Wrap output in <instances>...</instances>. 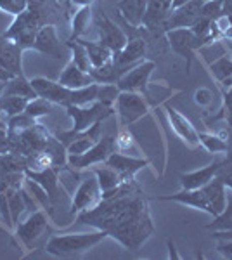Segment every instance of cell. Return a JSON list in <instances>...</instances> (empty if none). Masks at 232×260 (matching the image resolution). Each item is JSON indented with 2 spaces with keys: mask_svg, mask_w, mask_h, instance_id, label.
I'll return each mask as SVG.
<instances>
[{
  "mask_svg": "<svg viewBox=\"0 0 232 260\" xmlns=\"http://www.w3.org/2000/svg\"><path fill=\"white\" fill-rule=\"evenodd\" d=\"M168 39L172 50L185 59V71H191V64L194 59V52L203 45V40L200 37L194 35L191 28H177V30H170L164 33Z\"/></svg>",
  "mask_w": 232,
  "mask_h": 260,
  "instance_id": "obj_6",
  "label": "cell"
},
{
  "mask_svg": "<svg viewBox=\"0 0 232 260\" xmlns=\"http://www.w3.org/2000/svg\"><path fill=\"white\" fill-rule=\"evenodd\" d=\"M200 16H203V18L210 21L220 18V16H223V0H208V2H203Z\"/></svg>",
  "mask_w": 232,
  "mask_h": 260,
  "instance_id": "obj_38",
  "label": "cell"
},
{
  "mask_svg": "<svg viewBox=\"0 0 232 260\" xmlns=\"http://www.w3.org/2000/svg\"><path fill=\"white\" fill-rule=\"evenodd\" d=\"M194 103L197 106H210L213 103V92L210 89H197L194 92Z\"/></svg>",
  "mask_w": 232,
  "mask_h": 260,
  "instance_id": "obj_44",
  "label": "cell"
},
{
  "mask_svg": "<svg viewBox=\"0 0 232 260\" xmlns=\"http://www.w3.org/2000/svg\"><path fill=\"white\" fill-rule=\"evenodd\" d=\"M187 2H191V0H172V9H177V7L184 6Z\"/></svg>",
  "mask_w": 232,
  "mask_h": 260,
  "instance_id": "obj_51",
  "label": "cell"
},
{
  "mask_svg": "<svg viewBox=\"0 0 232 260\" xmlns=\"http://www.w3.org/2000/svg\"><path fill=\"white\" fill-rule=\"evenodd\" d=\"M115 142H116V149L120 151V153H128L130 149H137L136 139H134V136L128 130H121L115 137Z\"/></svg>",
  "mask_w": 232,
  "mask_h": 260,
  "instance_id": "obj_41",
  "label": "cell"
},
{
  "mask_svg": "<svg viewBox=\"0 0 232 260\" xmlns=\"http://www.w3.org/2000/svg\"><path fill=\"white\" fill-rule=\"evenodd\" d=\"M212 71L218 82H223L227 78L232 77V61L229 57H220L218 61H215L212 64Z\"/></svg>",
  "mask_w": 232,
  "mask_h": 260,
  "instance_id": "obj_37",
  "label": "cell"
},
{
  "mask_svg": "<svg viewBox=\"0 0 232 260\" xmlns=\"http://www.w3.org/2000/svg\"><path fill=\"white\" fill-rule=\"evenodd\" d=\"M101 201H103V189H101L99 180H97L94 174L90 177L83 179L77 187L73 196V203H71V213L87 212L90 208L97 207Z\"/></svg>",
  "mask_w": 232,
  "mask_h": 260,
  "instance_id": "obj_8",
  "label": "cell"
},
{
  "mask_svg": "<svg viewBox=\"0 0 232 260\" xmlns=\"http://www.w3.org/2000/svg\"><path fill=\"white\" fill-rule=\"evenodd\" d=\"M54 106H56L54 103H50V101L39 95V98L28 101V106H26V110H24V113H28L33 118H40V116L50 115V113L54 111Z\"/></svg>",
  "mask_w": 232,
  "mask_h": 260,
  "instance_id": "obj_35",
  "label": "cell"
},
{
  "mask_svg": "<svg viewBox=\"0 0 232 260\" xmlns=\"http://www.w3.org/2000/svg\"><path fill=\"white\" fill-rule=\"evenodd\" d=\"M104 165L111 167L113 170H116L118 174H121L125 179H134L139 170H142L144 167L149 165V160L144 158H134L128 154H121V153H111V156L104 161Z\"/></svg>",
  "mask_w": 232,
  "mask_h": 260,
  "instance_id": "obj_18",
  "label": "cell"
},
{
  "mask_svg": "<svg viewBox=\"0 0 232 260\" xmlns=\"http://www.w3.org/2000/svg\"><path fill=\"white\" fill-rule=\"evenodd\" d=\"M6 194H7V201H9L12 224H14V229H16V225L19 224L21 215L24 213V210H28V208H26V203H24V198H23V187H21V189H14V187H7V189H6Z\"/></svg>",
  "mask_w": 232,
  "mask_h": 260,
  "instance_id": "obj_27",
  "label": "cell"
},
{
  "mask_svg": "<svg viewBox=\"0 0 232 260\" xmlns=\"http://www.w3.org/2000/svg\"><path fill=\"white\" fill-rule=\"evenodd\" d=\"M33 125H37V118H33V116H29L28 113L23 111L16 116H11V118L7 120V136L16 137V136H19L21 132L28 130L29 127H33Z\"/></svg>",
  "mask_w": 232,
  "mask_h": 260,
  "instance_id": "obj_30",
  "label": "cell"
},
{
  "mask_svg": "<svg viewBox=\"0 0 232 260\" xmlns=\"http://www.w3.org/2000/svg\"><path fill=\"white\" fill-rule=\"evenodd\" d=\"M156 68L154 61H142L134 66L130 71H125L116 82V87L121 92H139V94H147L149 87V78L153 70Z\"/></svg>",
  "mask_w": 232,
  "mask_h": 260,
  "instance_id": "obj_7",
  "label": "cell"
},
{
  "mask_svg": "<svg viewBox=\"0 0 232 260\" xmlns=\"http://www.w3.org/2000/svg\"><path fill=\"white\" fill-rule=\"evenodd\" d=\"M92 21V9L90 7H80L78 12L75 14L73 18V24H71V37L70 40H77V39H82V35L87 31L88 24Z\"/></svg>",
  "mask_w": 232,
  "mask_h": 260,
  "instance_id": "obj_31",
  "label": "cell"
},
{
  "mask_svg": "<svg viewBox=\"0 0 232 260\" xmlns=\"http://www.w3.org/2000/svg\"><path fill=\"white\" fill-rule=\"evenodd\" d=\"M71 4L78 7H90L94 4V0H71Z\"/></svg>",
  "mask_w": 232,
  "mask_h": 260,
  "instance_id": "obj_49",
  "label": "cell"
},
{
  "mask_svg": "<svg viewBox=\"0 0 232 260\" xmlns=\"http://www.w3.org/2000/svg\"><path fill=\"white\" fill-rule=\"evenodd\" d=\"M39 30H40L39 11L33 9V7H28L24 12L16 16L14 23L11 24V28L4 33L2 37L12 40L14 44H18L19 47H23V49H31Z\"/></svg>",
  "mask_w": 232,
  "mask_h": 260,
  "instance_id": "obj_4",
  "label": "cell"
},
{
  "mask_svg": "<svg viewBox=\"0 0 232 260\" xmlns=\"http://www.w3.org/2000/svg\"><path fill=\"white\" fill-rule=\"evenodd\" d=\"M146 50H147V45L144 39H130L128 42L125 44V47L118 52H113V62H115V68L118 70V75H123L125 73V68L128 64H134L137 62L139 59L146 56Z\"/></svg>",
  "mask_w": 232,
  "mask_h": 260,
  "instance_id": "obj_14",
  "label": "cell"
},
{
  "mask_svg": "<svg viewBox=\"0 0 232 260\" xmlns=\"http://www.w3.org/2000/svg\"><path fill=\"white\" fill-rule=\"evenodd\" d=\"M68 47L71 49V52H73V57H71V61H73L80 70L90 73L92 64H90V59H88V54H87L85 45H83L82 42L77 39V40H70L68 42Z\"/></svg>",
  "mask_w": 232,
  "mask_h": 260,
  "instance_id": "obj_33",
  "label": "cell"
},
{
  "mask_svg": "<svg viewBox=\"0 0 232 260\" xmlns=\"http://www.w3.org/2000/svg\"><path fill=\"white\" fill-rule=\"evenodd\" d=\"M0 115H2V110H0ZM0 128H7V125L4 123V121H2V118H0Z\"/></svg>",
  "mask_w": 232,
  "mask_h": 260,
  "instance_id": "obj_53",
  "label": "cell"
},
{
  "mask_svg": "<svg viewBox=\"0 0 232 260\" xmlns=\"http://www.w3.org/2000/svg\"><path fill=\"white\" fill-rule=\"evenodd\" d=\"M23 47L0 35V66L14 77H24L23 73Z\"/></svg>",
  "mask_w": 232,
  "mask_h": 260,
  "instance_id": "obj_13",
  "label": "cell"
},
{
  "mask_svg": "<svg viewBox=\"0 0 232 260\" xmlns=\"http://www.w3.org/2000/svg\"><path fill=\"white\" fill-rule=\"evenodd\" d=\"M0 95H19V98H26L29 101L39 98L31 82L26 77H12L11 80H7L4 83Z\"/></svg>",
  "mask_w": 232,
  "mask_h": 260,
  "instance_id": "obj_24",
  "label": "cell"
},
{
  "mask_svg": "<svg viewBox=\"0 0 232 260\" xmlns=\"http://www.w3.org/2000/svg\"><path fill=\"white\" fill-rule=\"evenodd\" d=\"M159 201H175V203L180 205H187V207H192L196 210H201L205 213H210L212 217H215V212L210 205L208 198H206L205 191L201 189H182L175 194H167V196H159Z\"/></svg>",
  "mask_w": 232,
  "mask_h": 260,
  "instance_id": "obj_15",
  "label": "cell"
},
{
  "mask_svg": "<svg viewBox=\"0 0 232 260\" xmlns=\"http://www.w3.org/2000/svg\"><path fill=\"white\" fill-rule=\"evenodd\" d=\"M222 113L217 116H213L212 120H208V123H212L213 120H218V118H225L227 125L232 127V87H229L225 92H223V108L220 110Z\"/></svg>",
  "mask_w": 232,
  "mask_h": 260,
  "instance_id": "obj_40",
  "label": "cell"
},
{
  "mask_svg": "<svg viewBox=\"0 0 232 260\" xmlns=\"http://www.w3.org/2000/svg\"><path fill=\"white\" fill-rule=\"evenodd\" d=\"M215 179H218L225 187L232 189V163L227 160L222 161V165L218 167L217 174H215Z\"/></svg>",
  "mask_w": 232,
  "mask_h": 260,
  "instance_id": "obj_42",
  "label": "cell"
},
{
  "mask_svg": "<svg viewBox=\"0 0 232 260\" xmlns=\"http://www.w3.org/2000/svg\"><path fill=\"white\" fill-rule=\"evenodd\" d=\"M201 7H203V0H191L177 9H172L164 23V33L177 28H192L194 23L200 19Z\"/></svg>",
  "mask_w": 232,
  "mask_h": 260,
  "instance_id": "obj_11",
  "label": "cell"
},
{
  "mask_svg": "<svg viewBox=\"0 0 232 260\" xmlns=\"http://www.w3.org/2000/svg\"><path fill=\"white\" fill-rule=\"evenodd\" d=\"M29 7V0H0V11L11 16H19Z\"/></svg>",
  "mask_w": 232,
  "mask_h": 260,
  "instance_id": "obj_39",
  "label": "cell"
},
{
  "mask_svg": "<svg viewBox=\"0 0 232 260\" xmlns=\"http://www.w3.org/2000/svg\"><path fill=\"white\" fill-rule=\"evenodd\" d=\"M94 174H95L97 180H99V186H101V189H103V192L115 189V187L126 182V180H134V179H125L123 175L118 174L116 170H113L111 167H108V165L94 169Z\"/></svg>",
  "mask_w": 232,
  "mask_h": 260,
  "instance_id": "obj_26",
  "label": "cell"
},
{
  "mask_svg": "<svg viewBox=\"0 0 232 260\" xmlns=\"http://www.w3.org/2000/svg\"><path fill=\"white\" fill-rule=\"evenodd\" d=\"M4 83H6V82H0V92H2V87H4Z\"/></svg>",
  "mask_w": 232,
  "mask_h": 260,
  "instance_id": "obj_54",
  "label": "cell"
},
{
  "mask_svg": "<svg viewBox=\"0 0 232 260\" xmlns=\"http://www.w3.org/2000/svg\"><path fill=\"white\" fill-rule=\"evenodd\" d=\"M97 33H99V40L103 45H106L108 49H111L113 52H118L125 47V44L128 42L125 31L118 26L116 23H113L111 19L106 16V12L103 9H99V14H97Z\"/></svg>",
  "mask_w": 232,
  "mask_h": 260,
  "instance_id": "obj_10",
  "label": "cell"
},
{
  "mask_svg": "<svg viewBox=\"0 0 232 260\" xmlns=\"http://www.w3.org/2000/svg\"><path fill=\"white\" fill-rule=\"evenodd\" d=\"M200 136V144L208 151V153H225L227 151V141L225 137L220 134H212V132H197Z\"/></svg>",
  "mask_w": 232,
  "mask_h": 260,
  "instance_id": "obj_29",
  "label": "cell"
},
{
  "mask_svg": "<svg viewBox=\"0 0 232 260\" xmlns=\"http://www.w3.org/2000/svg\"><path fill=\"white\" fill-rule=\"evenodd\" d=\"M203 2H208V0H203Z\"/></svg>",
  "mask_w": 232,
  "mask_h": 260,
  "instance_id": "obj_55",
  "label": "cell"
},
{
  "mask_svg": "<svg viewBox=\"0 0 232 260\" xmlns=\"http://www.w3.org/2000/svg\"><path fill=\"white\" fill-rule=\"evenodd\" d=\"M90 75L95 83H116L118 78H120L118 70L115 68V62L113 61L104 66H101V68H92Z\"/></svg>",
  "mask_w": 232,
  "mask_h": 260,
  "instance_id": "obj_34",
  "label": "cell"
},
{
  "mask_svg": "<svg viewBox=\"0 0 232 260\" xmlns=\"http://www.w3.org/2000/svg\"><path fill=\"white\" fill-rule=\"evenodd\" d=\"M167 116L170 120V125L174 128V132L182 139L189 148H196L200 144V136H197V130L194 128L191 120L185 118V116L179 110L172 106H167Z\"/></svg>",
  "mask_w": 232,
  "mask_h": 260,
  "instance_id": "obj_17",
  "label": "cell"
},
{
  "mask_svg": "<svg viewBox=\"0 0 232 260\" xmlns=\"http://www.w3.org/2000/svg\"><path fill=\"white\" fill-rule=\"evenodd\" d=\"M78 40L85 45L92 68H101V66H104L113 61V50L108 49L106 45H103L101 42H88L83 39H78Z\"/></svg>",
  "mask_w": 232,
  "mask_h": 260,
  "instance_id": "obj_25",
  "label": "cell"
},
{
  "mask_svg": "<svg viewBox=\"0 0 232 260\" xmlns=\"http://www.w3.org/2000/svg\"><path fill=\"white\" fill-rule=\"evenodd\" d=\"M201 189L205 191L206 198H208L210 205H212L213 212H215V217L218 215L220 212H223L227 205V187L223 186L218 179H212L208 184H205Z\"/></svg>",
  "mask_w": 232,
  "mask_h": 260,
  "instance_id": "obj_22",
  "label": "cell"
},
{
  "mask_svg": "<svg viewBox=\"0 0 232 260\" xmlns=\"http://www.w3.org/2000/svg\"><path fill=\"white\" fill-rule=\"evenodd\" d=\"M108 238L106 231H99L95 233H77V234H57L52 236L45 245V251L54 257L68 258V257H78V255L85 253L87 250L94 248L101 241Z\"/></svg>",
  "mask_w": 232,
  "mask_h": 260,
  "instance_id": "obj_1",
  "label": "cell"
},
{
  "mask_svg": "<svg viewBox=\"0 0 232 260\" xmlns=\"http://www.w3.org/2000/svg\"><path fill=\"white\" fill-rule=\"evenodd\" d=\"M47 229V219L45 213L42 210H35L29 213V217L24 222L16 225V236L23 243L24 246L33 245V241H37L44 234V231Z\"/></svg>",
  "mask_w": 232,
  "mask_h": 260,
  "instance_id": "obj_12",
  "label": "cell"
},
{
  "mask_svg": "<svg viewBox=\"0 0 232 260\" xmlns=\"http://www.w3.org/2000/svg\"><path fill=\"white\" fill-rule=\"evenodd\" d=\"M153 233H154L153 220H151L149 210H146L136 217H132V219L118 224L116 228H113L109 231L108 236L116 240L121 246H125L126 250L137 251L151 236H153Z\"/></svg>",
  "mask_w": 232,
  "mask_h": 260,
  "instance_id": "obj_2",
  "label": "cell"
},
{
  "mask_svg": "<svg viewBox=\"0 0 232 260\" xmlns=\"http://www.w3.org/2000/svg\"><path fill=\"white\" fill-rule=\"evenodd\" d=\"M57 82L61 83V85L68 87V89H83V87H88V85H92V83H95L92 75L80 70L73 61H70L68 64H66V68L62 70Z\"/></svg>",
  "mask_w": 232,
  "mask_h": 260,
  "instance_id": "obj_20",
  "label": "cell"
},
{
  "mask_svg": "<svg viewBox=\"0 0 232 260\" xmlns=\"http://www.w3.org/2000/svg\"><path fill=\"white\" fill-rule=\"evenodd\" d=\"M7 189V184H6V180L2 179V175H0V192H4Z\"/></svg>",
  "mask_w": 232,
  "mask_h": 260,
  "instance_id": "obj_52",
  "label": "cell"
},
{
  "mask_svg": "<svg viewBox=\"0 0 232 260\" xmlns=\"http://www.w3.org/2000/svg\"><path fill=\"white\" fill-rule=\"evenodd\" d=\"M66 111H68L70 118L73 120V128L57 134V139L61 141L62 144H66V141H68L71 136L90 128L97 121H104L106 118H109V116H113V113H115L113 106H106V104L99 103V101H94V103L85 104V106H68Z\"/></svg>",
  "mask_w": 232,
  "mask_h": 260,
  "instance_id": "obj_3",
  "label": "cell"
},
{
  "mask_svg": "<svg viewBox=\"0 0 232 260\" xmlns=\"http://www.w3.org/2000/svg\"><path fill=\"white\" fill-rule=\"evenodd\" d=\"M223 160H215L210 165L203 167L200 170L194 172H187V174L180 175V184H182V189H200L205 184H208L210 180L215 179V174H217L218 167L222 165Z\"/></svg>",
  "mask_w": 232,
  "mask_h": 260,
  "instance_id": "obj_19",
  "label": "cell"
},
{
  "mask_svg": "<svg viewBox=\"0 0 232 260\" xmlns=\"http://www.w3.org/2000/svg\"><path fill=\"white\" fill-rule=\"evenodd\" d=\"M168 250H170V258H179V255H177V250H175V243H174V241H168Z\"/></svg>",
  "mask_w": 232,
  "mask_h": 260,
  "instance_id": "obj_50",
  "label": "cell"
},
{
  "mask_svg": "<svg viewBox=\"0 0 232 260\" xmlns=\"http://www.w3.org/2000/svg\"><path fill=\"white\" fill-rule=\"evenodd\" d=\"M116 111L123 125L136 123L149 111V106L139 92H121L116 99Z\"/></svg>",
  "mask_w": 232,
  "mask_h": 260,
  "instance_id": "obj_9",
  "label": "cell"
},
{
  "mask_svg": "<svg viewBox=\"0 0 232 260\" xmlns=\"http://www.w3.org/2000/svg\"><path fill=\"white\" fill-rule=\"evenodd\" d=\"M0 217L6 220V224L9 225L11 229H14V224H12V217H11V208H9V201H7V194L6 191L0 192Z\"/></svg>",
  "mask_w": 232,
  "mask_h": 260,
  "instance_id": "obj_43",
  "label": "cell"
},
{
  "mask_svg": "<svg viewBox=\"0 0 232 260\" xmlns=\"http://www.w3.org/2000/svg\"><path fill=\"white\" fill-rule=\"evenodd\" d=\"M223 16L232 18V0H223Z\"/></svg>",
  "mask_w": 232,
  "mask_h": 260,
  "instance_id": "obj_48",
  "label": "cell"
},
{
  "mask_svg": "<svg viewBox=\"0 0 232 260\" xmlns=\"http://www.w3.org/2000/svg\"><path fill=\"white\" fill-rule=\"evenodd\" d=\"M116 151L115 137L104 136L92 146L90 149L82 154H68V165L73 170H85L95 163H104Z\"/></svg>",
  "mask_w": 232,
  "mask_h": 260,
  "instance_id": "obj_5",
  "label": "cell"
},
{
  "mask_svg": "<svg viewBox=\"0 0 232 260\" xmlns=\"http://www.w3.org/2000/svg\"><path fill=\"white\" fill-rule=\"evenodd\" d=\"M217 251L223 258L232 260V240H217Z\"/></svg>",
  "mask_w": 232,
  "mask_h": 260,
  "instance_id": "obj_45",
  "label": "cell"
},
{
  "mask_svg": "<svg viewBox=\"0 0 232 260\" xmlns=\"http://www.w3.org/2000/svg\"><path fill=\"white\" fill-rule=\"evenodd\" d=\"M31 49L37 50V52L45 54V56L54 57V59H61L62 52H64L61 42L57 39L56 28H54L52 24H45V26L40 28L39 33H37V39L33 42Z\"/></svg>",
  "mask_w": 232,
  "mask_h": 260,
  "instance_id": "obj_16",
  "label": "cell"
},
{
  "mask_svg": "<svg viewBox=\"0 0 232 260\" xmlns=\"http://www.w3.org/2000/svg\"><path fill=\"white\" fill-rule=\"evenodd\" d=\"M59 170L57 167H50L47 170H42V172H26V177L33 179L35 182H39L49 194V200L54 201L57 194V186H59Z\"/></svg>",
  "mask_w": 232,
  "mask_h": 260,
  "instance_id": "obj_23",
  "label": "cell"
},
{
  "mask_svg": "<svg viewBox=\"0 0 232 260\" xmlns=\"http://www.w3.org/2000/svg\"><path fill=\"white\" fill-rule=\"evenodd\" d=\"M220 136L225 137V141H227V158L225 160L232 163V127H229L227 130H223V132H220Z\"/></svg>",
  "mask_w": 232,
  "mask_h": 260,
  "instance_id": "obj_47",
  "label": "cell"
},
{
  "mask_svg": "<svg viewBox=\"0 0 232 260\" xmlns=\"http://www.w3.org/2000/svg\"><path fill=\"white\" fill-rule=\"evenodd\" d=\"M28 101L29 99L19 98V95H0V110L11 118V116H16L26 110Z\"/></svg>",
  "mask_w": 232,
  "mask_h": 260,
  "instance_id": "obj_32",
  "label": "cell"
},
{
  "mask_svg": "<svg viewBox=\"0 0 232 260\" xmlns=\"http://www.w3.org/2000/svg\"><path fill=\"white\" fill-rule=\"evenodd\" d=\"M208 231H232V189L227 187V205L223 212L213 217V220L206 225Z\"/></svg>",
  "mask_w": 232,
  "mask_h": 260,
  "instance_id": "obj_28",
  "label": "cell"
},
{
  "mask_svg": "<svg viewBox=\"0 0 232 260\" xmlns=\"http://www.w3.org/2000/svg\"><path fill=\"white\" fill-rule=\"evenodd\" d=\"M14 149L12 148V141L7 136V128H0V153H11Z\"/></svg>",
  "mask_w": 232,
  "mask_h": 260,
  "instance_id": "obj_46",
  "label": "cell"
},
{
  "mask_svg": "<svg viewBox=\"0 0 232 260\" xmlns=\"http://www.w3.org/2000/svg\"><path fill=\"white\" fill-rule=\"evenodd\" d=\"M116 9L126 23L132 24L134 28H141L147 9V0H120L116 4Z\"/></svg>",
  "mask_w": 232,
  "mask_h": 260,
  "instance_id": "obj_21",
  "label": "cell"
},
{
  "mask_svg": "<svg viewBox=\"0 0 232 260\" xmlns=\"http://www.w3.org/2000/svg\"><path fill=\"white\" fill-rule=\"evenodd\" d=\"M120 89L116 87V83H99V89H97V101L106 106H113L118 99Z\"/></svg>",
  "mask_w": 232,
  "mask_h": 260,
  "instance_id": "obj_36",
  "label": "cell"
}]
</instances>
